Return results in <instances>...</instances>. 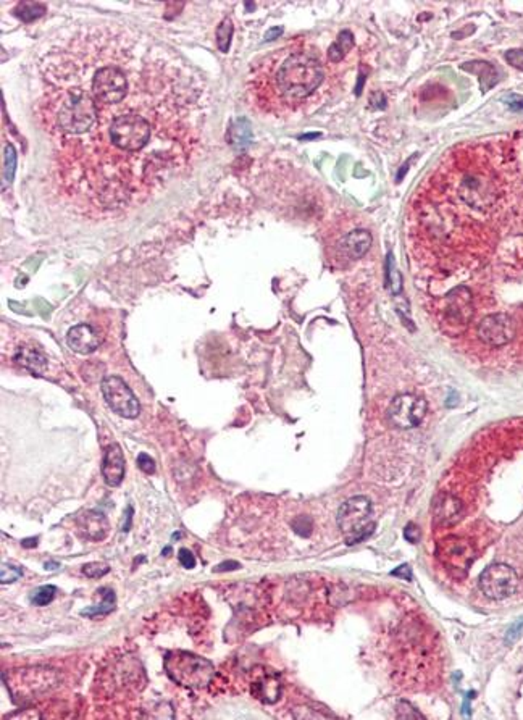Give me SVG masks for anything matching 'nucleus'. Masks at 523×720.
Masks as SVG:
<instances>
[{
    "label": "nucleus",
    "mask_w": 523,
    "mask_h": 720,
    "mask_svg": "<svg viewBox=\"0 0 523 720\" xmlns=\"http://www.w3.org/2000/svg\"><path fill=\"white\" fill-rule=\"evenodd\" d=\"M38 113L52 139L54 170L69 194L123 207L188 166L202 141L203 85L183 60L154 45L129 94L92 97L43 58Z\"/></svg>",
    "instance_id": "1"
},
{
    "label": "nucleus",
    "mask_w": 523,
    "mask_h": 720,
    "mask_svg": "<svg viewBox=\"0 0 523 720\" xmlns=\"http://www.w3.org/2000/svg\"><path fill=\"white\" fill-rule=\"evenodd\" d=\"M325 76L320 54L299 41L268 55L254 73L249 91L265 111H294L320 89Z\"/></svg>",
    "instance_id": "2"
},
{
    "label": "nucleus",
    "mask_w": 523,
    "mask_h": 720,
    "mask_svg": "<svg viewBox=\"0 0 523 720\" xmlns=\"http://www.w3.org/2000/svg\"><path fill=\"white\" fill-rule=\"evenodd\" d=\"M165 670L178 685L188 688H203L214 677V664L192 653L173 651L165 656Z\"/></svg>",
    "instance_id": "3"
},
{
    "label": "nucleus",
    "mask_w": 523,
    "mask_h": 720,
    "mask_svg": "<svg viewBox=\"0 0 523 720\" xmlns=\"http://www.w3.org/2000/svg\"><path fill=\"white\" fill-rule=\"evenodd\" d=\"M372 515V503L365 496H354L341 505L337 510V527L347 545H357L372 535L375 528Z\"/></svg>",
    "instance_id": "4"
},
{
    "label": "nucleus",
    "mask_w": 523,
    "mask_h": 720,
    "mask_svg": "<svg viewBox=\"0 0 523 720\" xmlns=\"http://www.w3.org/2000/svg\"><path fill=\"white\" fill-rule=\"evenodd\" d=\"M474 296L465 286H457L443 299L441 329L449 336H459L474 318Z\"/></svg>",
    "instance_id": "5"
},
{
    "label": "nucleus",
    "mask_w": 523,
    "mask_h": 720,
    "mask_svg": "<svg viewBox=\"0 0 523 720\" xmlns=\"http://www.w3.org/2000/svg\"><path fill=\"white\" fill-rule=\"evenodd\" d=\"M475 547L460 536H446L436 545V557L444 569L454 577H465L475 560Z\"/></svg>",
    "instance_id": "6"
},
{
    "label": "nucleus",
    "mask_w": 523,
    "mask_h": 720,
    "mask_svg": "<svg viewBox=\"0 0 523 720\" xmlns=\"http://www.w3.org/2000/svg\"><path fill=\"white\" fill-rule=\"evenodd\" d=\"M478 585L486 598L502 601L515 593L518 587V575L507 564H493L481 572Z\"/></svg>",
    "instance_id": "7"
},
{
    "label": "nucleus",
    "mask_w": 523,
    "mask_h": 720,
    "mask_svg": "<svg viewBox=\"0 0 523 720\" xmlns=\"http://www.w3.org/2000/svg\"><path fill=\"white\" fill-rule=\"evenodd\" d=\"M102 394H104L105 402L109 407L123 417V419H136L141 412V404H139L136 394L131 391V388L123 382L120 376H107L100 384Z\"/></svg>",
    "instance_id": "8"
},
{
    "label": "nucleus",
    "mask_w": 523,
    "mask_h": 720,
    "mask_svg": "<svg viewBox=\"0 0 523 720\" xmlns=\"http://www.w3.org/2000/svg\"><path fill=\"white\" fill-rule=\"evenodd\" d=\"M425 415H427V402H425V399L410 393L396 396L392 399L390 408H388L390 422L401 430L415 428V426L422 424Z\"/></svg>",
    "instance_id": "9"
},
{
    "label": "nucleus",
    "mask_w": 523,
    "mask_h": 720,
    "mask_svg": "<svg viewBox=\"0 0 523 720\" xmlns=\"http://www.w3.org/2000/svg\"><path fill=\"white\" fill-rule=\"evenodd\" d=\"M515 336V322L507 314H493L481 320L478 338L491 347L506 346Z\"/></svg>",
    "instance_id": "10"
},
{
    "label": "nucleus",
    "mask_w": 523,
    "mask_h": 720,
    "mask_svg": "<svg viewBox=\"0 0 523 720\" xmlns=\"http://www.w3.org/2000/svg\"><path fill=\"white\" fill-rule=\"evenodd\" d=\"M251 691L254 698L260 703L275 704L281 698V691H283L280 675L273 670H268V668H258L254 672Z\"/></svg>",
    "instance_id": "11"
},
{
    "label": "nucleus",
    "mask_w": 523,
    "mask_h": 720,
    "mask_svg": "<svg viewBox=\"0 0 523 720\" xmlns=\"http://www.w3.org/2000/svg\"><path fill=\"white\" fill-rule=\"evenodd\" d=\"M464 515V504L451 492H439L433 503V520L438 527L447 528L459 523Z\"/></svg>",
    "instance_id": "12"
},
{
    "label": "nucleus",
    "mask_w": 523,
    "mask_h": 720,
    "mask_svg": "<svg viewBox=\"0 0 523 720\" xmlns=\"http://www.w3.org/2000/svg\"><path fill=\"white\" fill-rule=\"evenodd\" d=\"M67 345L78 354H91L102 345V334L87 323L76 325L67 334Z\"/></svg>",
    "instance_id": "13"
},
{
    "label": "nucleus",
    "mask_w": 523,
    "mask_h": 720,
    "mask_svg": "<svg viewBox=\"0 0 523 720\" xmlns=\"http://www.w3.org/2000/svg\"><path fill=\"white\" fill-rule=\"evenodd\" d=\"M102 475L109 486H118L124 477V457L123 450L117 443L110 444L105 449L102 461Z\"/></svg>",
    "instance_id": "14"
},
{
    "label": "nucleus",
    "mask_w": 523,
    "mask_h": 720,
    "mask_svg": "<svg viewBox=\"0 0 523 720\" xmlns=\"http://www.w3.org/2000/svg\"><path fill=\"white\" fill-rule=\"evenodd\" d=\"M372 241V234L367 230H354L340 241L337 250L347 260H357L368 252Z\"/></svg>",
    "instance_id": "15"
},
{
    "label": "nucleus",
    "mask_w": 523,
    "mask_h": 720,
    "mask_svg": "<svg viewBox=\"0 0 523 720\" xmlns=\"http://www.w3.org/2000/svg\"><path fill=\"white\" fill-rule=\"evenodd\" d=\"M78 528L89 541H102L109 535V520L99 510H86L78 517Z\"/></svg>",
    "instance_id": "16"
},
{
    "label": "nucleus",
    "mask_w": 523,
    "mask_h": 720,
    "mask_svg": "<svg viewBox=\"0 0 523 720\" xmlns=\"http://www.w3.org/2000/svg\"><path fill=\"white\" fill-rule=\"evenodd\" d=\"M15 360L23 367V369L30 370L31 373H34L38 376L43 375L44 370L47 369V359H45V356L38 349V347L21 346L20 349L16 351Z\"/></svg>",
    "instance_id": "17"
},
{
    "label": "nucleus",
    "mask_w": 523,
    "mask_h": 720,
    "mask_svg": "<svg viewBox=\"0 0 523 720\" xmlns=\"http://www.w3.org/2000/svg\"><path fill=\"white\" fill-rule=\"evenodd\" d=\"M228 142L234 147H247L252 142V128L249 120L238 118L234 120L228 129Z\"/></svg>",
    "instance_id": "18"
},
{
    "label": "nucleus",
    "mask_w": 523,
    "mask_h": 720,
    "mask_svg": "<svg viewBox=\"0 0 523 720\" xmlns=\"http://www.w3.org/2000/svg\"><path fill=\"white\" fill-rule=\"evenodd\" d=\"M354 47V34L350 31H341L336 41L328 49V60L331 63H340Z\"/></svg>",
    "instance_id": "19"
},
{
    "label": "nucleus",
    "mask_w": 523,
    "mask_h": 720,
    "mask_svg": "<svg viewBox=\"0 0 523 720\" xmlns=\"http://www.w3.org/2000/svg\"><path fill=\"white\" fill-rule=\"evenodd\" d=\"M99 591H100L102 596H104V599H102V602L97 607H89V609L82 611L81 612L82 615H86V617L107 615V614H110V612L115 609V604H117V596H115L113 589L100 588Z\"/></svg>",
    "instance_id": "20"
},
{
    "label": "nucleus",
    "mask_w": 523,
    "mask_h": 720,
    "mask_svg": "<svg viewBox=\"0 0 523 720\" xmlns=\"http://www.w3.org/2000/svg\"><path fill=\"white\" fill-rule=\"evenodd\" d=\"M45 13V7L39 2H21L15 8V15L25 23L34 21Z\"/></svg>",
    "instance_id": "21"
},
{
    "label": "nucleus",
    "mask_w": 523,
    "mask_h": 720,
    "mask_svg": "<svg viewBox=\"0 0 523 720\" xmlns=\"http://www.w3.org/2000/svg\"><path fill=\"white\" fill-rule=\"evenodd\" d=\"M386 285L391 290L392 294L394 296L401 294L402 276H401V272L397 270V267L394 263V257H392L391 252L388 254V259H386Z\"/></svg>",
    "instance_id": "22"
},
{
    "label": "nucleus",
    "mask_w": 523,
    "mask_h": 720,
    "mask_svg": "<svg viewBox=\"0 0 523 720\" xmlns=\"http://www.w3.org/2000/svg\"><path fill=\"white\" fill-rule=\"evenodd\" d=\"M57 591L58 589L55 588L54 585H45V587L38 588L31 596L32 606H38V607L49 606V604L55 599V596H57Z\"/></svg>",
    "instance_id": "23"
},
{
    "label": "nucleus",
    "mask_w": 523,
    "mask_h": 720,
    "mask_svg": "<svg viewBox=\"0 0 523 720\" xmlns=\"http://www.w3.org/2000/svg\"><path fill=\"white\" fill-rule=\"evenodd\" d=\"M231 34H233V23L230 18L221 21V25L216 30V44L221 52H228L231 44Z\"/></svg>",
    "instance_id": "24"
},
{
    "label": "nucleus",
    "mask_w": 523,
    "mask_h": 720,
    "mask_svg": "<svg viewBox=\"0 0 523 720\" xmlns=\"http://www.w3.org/2000/svg\"><path fill=\"white\" fill-rule=\"evenodd\" d=\"M16 168V151L12 144L5 146V164H3V184L12 183Z\"/></svg>",
    "instance_id": "25"
},
{
    "label": "nucleus",
    "mask_w": 523,
    "mask_h": 720,
    "mask_svg": "<svg viewBox=\"0 0 523 720\" xmlns=\"http://www.w3.org/2000/svg\"><path fill=\"white\" fill-rule=\"evenodd\" d=\"M109 572H110L109 565L97 564V562H91V564H86L85 567H82V574L89 578H100V577H104V575H107Z\"/></svg>",
    "instance_id": "26"
},
{
    "label": "nucleus",
    "mask_w": 523,
    "mask_h": 720,
    "mask_svg": "<svg viewBox=\"0 0 523 720\" xmlns=\"http://www.w3.org/2000/svg\"><path fill=\"white\" fill-rule=\"evenodd\" d=\"M21 575L23 572L20 567H15L12 564H2V570H0V578H2V583L16 582Z\"/></svg>",
    "instance_id": "27"
},
{
    "label": "nucleus",
    "mask_w": 523,
    "mask_h": 720,
    "mask_svg": "<svg viewBox=\"0 0 523 720\" xmlns=\"http://www.w3.org/2000/svg\"><path fill=\"white\" fill-rule=\"evenodd\" d=\"M312 520H310L307 515H300V517H298L293 522V530L300 536H309L310 533H312Z\"/></svg>",
    "instance_id": "28"
},
{
    "label": "nucleus",
    "mask_w": 523,
    "mask_h": 720,
    "mask_svg": "<svg viewBox=\"0 0 523 720\" xmlns=\"http://www.w3.org/2000/svg\"><path fill=\"white\" fill-rule=\"evenodd\" d=\"M507 60L509 65H512L513 68L517 69H522L523 72V50L522 49H511L507 50L506 55H504Z\"/></svg>",
    "instance_id": "29"
},
{
    "label": "nucleus",
    "mask_w": 523,
    "mask_h": 720,
    "mask_svg": "<svg viewBox=\"0 0 523 720\" xmlns=\"http://www.w3.org/2000/svg\"><path fill=\"white\" fill-rule=\"evenodd\" d=\"M137 467L141 468L142 472L147 473V475H152V473H155V462L154 459H152L149 454L146 452H141L139 454L137 457Z\"/></svg>",
    "instance_id": "30"
},
{
    "label": "nucleus",
    "mask_w": 523,
    "mask_h": 720,
    "mask_svg": "<svg viewBox=\"0 0 523 720\" xmlns=\"http://www.w3.org/2000/svg\"><path fill=\"white\" fill-rule=\"evenodd\" d=\"M178 559H179V564H181L184 569H194V567H196V557H194L192 552L186 549V547L179 549Z\"/></svg>",
    "instance_id": "31"
},
{
    "label": "nucleus",
    "mask_w": 523,
    "mask_h": 720,
    "mask_svg": "<svg viewBox=\"0 0 523 720\" xmlns=\"http://www.w3.org/2000/svg\"><path fill=\"white\" fill-rule=\"evenodd\" d=\"M397 710H405V714L397 715L399 719H422L423 717L422 714L416 712V710L412 708L409 703H405V701H401L399 706H397Z\"/></svg>",
    "instance_id": "32"
},
{
    "label": "nucleus",
    "mask_w": 523,
    "mask_h": 720,
    "mask_svg": "<svg viewBox=\"0 0 523 720\" xmlns=\"http://www.w3.org/2000/svg\"><path fill=\"white\" fill-rule=\"evenodd\" d=\"M404 536L409 543H419L420 536H422V532H420V528L416 527L415 523H409L404 530Z\"/></svg>",
    "instance_id": "33"
},
{
    "label": "nucleus",
    "mask_w": 523,
    "mask_h": 720,
    "mask_svg": "<svg viewBox=\"0 0 523 720\" xmlns=\"http://www.w3.org/2000/svg\"><path fill=\"white\" fill-rule=\"evenodd\" d=\"M504 102L511 107L512 110L515 111H522L523 110V97L522 96H517V94H509L506 99H504Z\"/></svg>",
    "instance_id": "34"
},
{
    "label": "nucleus",
    "mask_w": 523,
    "mask_h": 720,
    "mask_svg": "<svg viewBox=\"0 0 523 720\" xmlns=\"http://www.w3.org/2000/svg\"><path fill=\"white\" fill-rule=\"evenodd\" d=\"M522 630H523V619L515 622V624L511 626V630L507 631V638H506L507 643H512V641H515L518 636L522 635Z\"/></svg>",
    "instance_id": "35"
},
{
    "label": "nucleus",
    "mask_w": 523,
    "mask_h": 720,
    "mask_svg": "<svg viewBox=\"0 0 523 720\" xmlns=\"http://www.w3.org/2000/svg\"><path fill=\"white\" fill-rule=\"evenodd\" d=\"M239 564L238 562L234 560H228V562H223V564L216 565L214 569V572H228V570H238L239 569Z\"/></svg>",
    "instance_id": "36"
},
{
    "label": "nucleus",
    "mask_w": 523,
    "mask_h": 720,
    "mask_svg": "<svg viewBox=\"0 0 523 720\" xmlns=\"http://www.w3.org/2000/svg\"><path fill=\"white\" fill-rule=\"evenodd\" d=\"M392 575L404 578V580H407V582H410V580H412V572H410V567L409 565H401L399 569L392 572Z\"/></svg>",
    "instance_id": "37"
},
{
    "label": "nucleus",
    "mask_w": 523,
    "mask_h": 720,
    "mask_svg": "<svg viewBox=\"0 0 523 720\" xmlns=\"http://www.w3.org/2000/svg\"><path fill=\"white\" fill-rule=\"evenodd\" d=\"M281 32H283V30H281V28H273V30H270V31H268V32H267V36H265V41H271V39H275V36H280V34H281Z\"/></svg>",
    "instance_id": "38"
},
{
    "label": "nucleus",
    "mask_w": 523,
    "mask_h": 720,
    "mask_svg": "<svg viewBox=\"0 0 523 720\" xmlns=\"http://www.w3.org/2000/svg\"><path fill=\"white\" fill-rule=\"evenodd\" d=\"M131 514H133V509L128 508V510H126V523L123 525L124 532H128V530L131 528Z\"/></svg>",
    "instance_id": "39"
},
{
    "label": "nucleus",
    "mask_w": 523,
    "mask_h": 720,
    "mask_svg": "<svg viewBox=\"0 0 523 720\" xmlns=\"http://www.w3.org/2000/svg\"><path fill=\"white\" fill-rule=\"evenodd\" d=\"M21 545H23V547H31V546H36V545H38V538H32V540H31V538H30V540H25V541H23V543H21Z\"/></svg>",
    "instance_id": "40"
},
{
    "label": "nucleus",
    "mask_w": 523,
    "mask_h": 720,
    "mask_svg": "<svg viewBox=\"0 0 523 720\" xmlns=\"http://www.w3.org/2000/svg\"><path fill=\"white\" fill-rule=\"evenodd\" d=\"M58 567L60 565L55 564V562H47V564H44V569H47V570H55V569H58Z\"/></svg>",
    "instance_id": "41"
}]
</instances>
